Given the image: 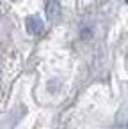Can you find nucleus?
I'll list each match as a JSON object with an SVG mask.
<instances>
[{"label":"nucleus","instance_id":"f257e3e1","mask_svg":"<svg viewBox=\"0 0 128 129\" xmlns=\"http://www.w3.org/2000/svg\"><path fill=\"white\" fill-rule=\"evenodd\" d=\"M25 27H27V32L30 36H34V37H38V36H41L45 32V23L38 16H29L25 20Z\"/></svg>","mask_w":128,"mask_h":129},{"label":"nucleus","instance_id":"f03ea898","mask_svg":"<svg viewBox=\"0 0 128 129\" xmlns=\"http://www.w3.org/2000/svg\"><path fill=\"white\" fill-rule=\"evenodd\" d=\"M45 13H46V16H48V20H50V21L59 20V18H61V14H62L61 4L57 2V0H46V2H45Z\"/></svg>","mask_w":128,"mask_h":129},{"label":"nucleus","instance_id":"7ed1b4c3","mask_svg":"<svg viewBox=\"0 0 128 129\" xmlns=\"http://www.w3.org/2000/svg\"><path fill=\"white\" fill-rule=\"evenodd\" d=\"M80 37H82V39H91V37H93V28H91V27L82 28V30H80Z\"/></svg>","mask_w":128,"mask_h":129},{"label":"nucleus","instance_id":"20e7f679","mask_svg":"<svg viewBox=\"0 0 128 129\" xmlns=\"http://www.w3.org/2000/svg\"><path fill=\"white\" fill-rule=\"evenodd\" d=\"M124 2H126V4H128V0H124Z\"/></svg>","mask_w":128,"mask_h":129}]
</instances>
